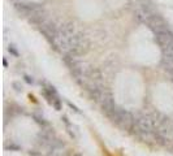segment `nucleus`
Segmentation results:
<instances>
[{"label": "nucleus", "instance_id": "obj_1", "mask_svg": "<svg viewBox=\"0 0 173 156\" xmlns=\"http://www.w3.org/2000/svg\"><path fill=\"white\" fill-rule=\"evenodd\" d=\"M69 43H70V52H69V55H73L76 57L86 55L90 51V47H91L90 40L81 33H77L76 35L72 36Z\"/></svg>", "mask_w": 173, "mask_h": 156}, {"label": "nucleus", "instance_id": "obj_2", "mask_svg": "<svg viewBox=\"0 0 173 156\" xmlns=\"http://www.w3.org/2000/svg\"><path fill=\"white\" fill-rule=\"evenodd\" d=\"M111 118L120 127H122L124 130H130L131 127H134V124H135V117L130 112L125 111V109L120 108V107H116Z\"/></svg>", "mask_w": 173, "mask_h": 156}, {"label": "nucleus", "instance_id": "obj_3", "mask_svg": "<svg viewBox=\"0 0 173 156\" xmlns=\"http://www.w3.org/2000/svg\"><path fill=\"white\" fill-rule=\"evenodd\" d=\"M134 127L138 130L139 133L144 135H148V134H154L156 131L155 129V124L152 121L151 116H139L135 117V124H134Z\"/></svg>", "mask_w": 173, "mask_h": 156}, {"label": "nucleus", "instance_id": "obj_4", "mask_svg": "<svg viewBox=\"0 0 173 156\" xmlns=\"http://www.w3.org/2000/svg\"><path fill=\"white\" fill-rule=\"evenodd\" d=\"M43 95L47 98V100L50 101V104H52V107H55L57 111L61 108V100L59 99V95H57V92H56L53 86L46 85L44 87H43Z\"/></svg>", "mask_w": 173, "mask_h": 156}, {"label": "nucleus", "instance_id": "obj_5", "mask_svg": "<svg viewBox=\"0 0 173 156\" xmlns=\"http://www.w3.org/2000/svg\"><path fill=\"white\" fill-rule=\"evenodd\" d=\"M155 39H156L157 44L160 48H167V47H173V31L167 30V31H160V33L155 34Z\"/></svg>", "mask_w": 173, "mask_h": 156}, {"label": "nucleus", "instance_id": "obj_6", "mask_svg": "<svg viewBox=\"0 0 173 156\" xmlns=\"http://www.w3.org/2000/svg\"><path fill=\"white\" fill-rule=\"evenodd\" d=\"M9 51H11L13 55H16V56H18V52L16 51V48H14V46H9Z\"/></svg>", "mask_w": 173, "mask_h": 156}, {"label": "nucleus", "instance_id": "obj_7", "mask_svg": "<svg viewBox=\"0 0 173 156\" xmlns=\"http://www.w3.org/2000/svg\"><path fill=\"white\" fill-rule=\"evenodd\" d=\"M25 81H26V82H27V83H33V78H30V77H27V75H26V77H25Z\"/></svg>", "mask_w": 173, "mask_h": 156}]
</instances>
